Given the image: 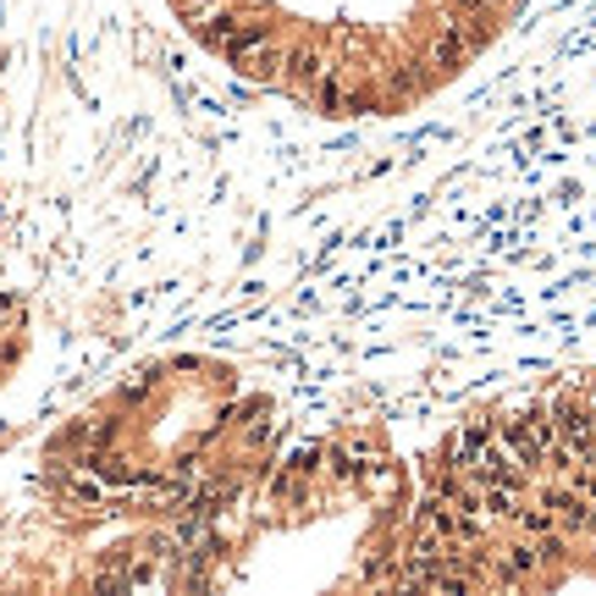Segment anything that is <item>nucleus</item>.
I'll list each match as a JSON object with an SVG mask.
<instances>
[{"instance_id":"f257e3e1","label":"nucleus","mask_w":596,"mask_h":596,"mask_svg":"<svg viewBox=\"0 0 596 596\" xmlns=\"http://www.w3.org/2000/svg\"><path fill=\"white\" fill-rule=\"evenodd\" d=\"M277 464L271 409L216 365L145 370L44 447L50 525L89 542L83 586H205L210 558Z\"/></svg>"},{"instance_id":"f03ea898","label":"nucleus","mask_w":596,"mask_h":596,"mask_svg":"<svg viewBox=\"0 0 596 596\" xmlns=\"http://www.w3.org/2000/svg\"><path fill=\"white\" fill-rule=\"evenodd\" d=\"M22 348H28V315H22L17 298H0V387L11 381Z\"/></svg>"}]
</instances>
